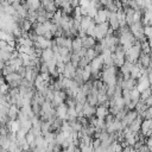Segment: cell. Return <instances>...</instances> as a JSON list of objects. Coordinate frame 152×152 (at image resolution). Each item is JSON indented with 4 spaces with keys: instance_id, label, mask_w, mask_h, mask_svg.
<instances>
[{
    "instance_id": "5b68a950",
    "label": "cell",
    "mask_w": 152,
    "mask_h": 152,
    "mask_svg": "<svg viewBox=\"0 0 152 152\" xmlns=\"http://www.w3.org/2000/svg\"><path fill=\"white\" fill-rule=\"evenodd\" d=\"M55 109H56V118L61 119L62 121H65L66 120V113H68V106L65 103H62Z\"/></svg>"
},
{
    "instance_id": "ffe728a7",
    "label": "cell",
    "mask_w": 152,
    "mask_h": 152,
    "mask_svg": "<svg viewBox=\"0 0 152 152\" xmlns=\"http://www.w3.org/2000/svg\"><path fill=\"white\" fill-rule=\"evenodd\" d=\"M0 142H1L2 150L8 151L10 145H11V140H10V138H8V137H0Z\"/></svg>"
},
{
    "instance_id": "f1b7e54d",
    "label": "cell",
    "mask_w": 152,
    "mask_h": 152,
    "mask_svg": "<svg viewBox=\"0 0 152 152\" xmlns=\"http://www.w3.org/2000/svg\"><path fill=\"white\" fill-rule=\"evenodd\" d=\"M25 138H26V140H27V142H28L30 145H31V144H33V142H34V140H36V137H34L31 132H28V133L26 134V137H25Z\"/></svg>"
},
{
    "instance_id": "8fae6325",
    "label": "cell",
    "mask_w": 152,
    "mask_h": 152,
    "mask_svg": "<svg viewBox=\"0 0 152 152\" xmlns=\"http://www.w3.org/2000/svg\"><path fill=\"white\" fill-rule=\"evenodd\" d=\"M121 88H122V90H124V89H127V90L132 91L133 89H135V88H137V80L128 78V80L124 81V82L121 83Z\"/></svg>"
},
{
    "instance_id": "6da1fadb",
    "label": "cell",
    "mask_w": 152,
    "mask_h": 152,
    "mask_svg": "<svg viewBox=\"0 0 152 152\" xmlns=\"http://www.w3.org/2000/svg\"><path fill=\"white\" fill-rule=\"evenodd\" d=\"M137 118H138V113H137L135 109H133V110H128V112L126 113L124 120L121 121V124H122V128L125 129L126 127H128V126H129Z\"/></svg>"
},
{
    "instance_id": "e575fe53",
    "label": "cell",
    "mask_w": 152,
    "mask_h": 152,
    "mask_svg": "<svg viewBox=\"0 0 152 152\" xmlns=\"http://www.w3.org/2000/svg\"><path fill=\"white\" fill-rule=\"evenodd\" d=\"M94 152H107V148H106V147H103V146L101 145L100 147L95 148V150H94Z\"/></svg>"
},
{
    "instance_id": "4dcf8cb0",
    "label": "cell",
    "mask_w": 152,
    "mask_h": 152,
    "mask_svg": "<svg viewBox=\"0 0 152 152\" xmlns=\"http://www.w3.org/2000/svg\"><path fill=\"white\" fill-rule=\"evenodd\" d=\"M17 72L19 74V76H20L21 78H25V75H26V68H25V66H20V68L18 69Z\"/></svg>"
},
{
    "instance_id": "1f68e13d",
    "label": "cell",
    "mask_w": 152,
    "mask_h": 152,
    "mask_svg": "<svg viewBox=\"0 0 152 152\" xmlns=\"http://www.w3.org/2000/svg\"><path fill=\"white\" fill-rule=\"evenodd\" d=\"M91 146L94 147V150L97 148V147H100V146H101V140H100V139H93V141H91Z\"/></svg>"
},
{
    "instance_id": "d4e9b609",
    "label": "cell",
    "mask_w": 152,
    "mask_h": 152,
    "mask_svg": "<svg viewBox=\"0 0 152 152\" xmlns=\"http://www.w3.org/2000/svg\"><path fill=\"white\" fill-rule=\"evenodd\" d=\"M95 57H97V53L95 52V50H94V49H88L87 52H86V58H87L89 62H91Z\"/></svg>"
},
{
    "instance_id": "484cf974",
    "label": "cell",
    "mask_w": 152,
    "mask_h": 152,
    "mask_svg": "<svg viewBox=\"0 0 152 152\" xmlns=\"http://www.w3.org/2000/svg\"><path fill=\"white\" fill-rule=\"evenodd\" d=\"M95 27H96V24L93 21L91 25H90V26L88 27V30L86 31V33H87L88 37H93V38H95Z\"/></svg>"
},
{
    "instance_id": "3957f363",
    "label": "cell",
    "mask_w": 152,
    "mask_h": 152,
    "mask_svg": "<svg viewBox=\"0 0 152 152\" xmlns=\"http://www.w3.org/2000/svg\"><path fill=\"white\" fill-rule=\"evenodd\" d=\"M42 7L46 11V13H52V14H55L59 10V8H57V6L55 5V1H52V0L42 1Z\"/></svg>"
},
{
    "instance_id": "2e32d148",
    "label": "cell",
    "mask_w": 152,
    "mask_h": 152,
    "mask_svg": "<svg viewBox=\"0 0 152 152\" xmlns=\"http://www.w3.org/2000/svg\"><path fill=\"white\" fill-rule=\"evenodd\" d=\"M21 80H23V78L19 76L18 72H12V74H10V75H7V76L5 77V81H6L7 84H10V83H12V82H20Z\"/></svg>"
},
{
    "instance_id": "836d02e7",
    "label": "cell",
    "mask_w": 152,
    "mask_h": 152,
    "mask_svg": "<svg viewBox=\"0 0 152 152\" xmlns=\"http://www.w3.org/2000/svg\"><path fill=\"white\" fill-rule=\"evenodd\" d=\"M89 6H90V1H88V0L80 1V7H89Z\"/></svg>"
},
{
    "instance_id": "603a6c76",
    "label": "cell",
    "mask_w": 152,
    "mask_h": 152,
    "mask_svg": "<svg viewBox=\"0 0 152 152\" xmlns=\"http://www.w3.org/2000/svg\"><path fill=\"white\" fill-rule=\"evenodd\" d=\"M150 96H152V87H150L148 89H146V90H144L141 94H140V101H145V100H147Z\"/></svg>"
},
{
    "instance_id": "e0dca14e",
    "label": "cell",
    "mask_w": 152,
    "mask_h": 152,
    "mask_svg": "<svg viewBox=\"0 0 152 152\" xmlns=\"http://www.w3.org/2000/svg\"><path fill=\"white\" fill-rule=\"evenodd\" d=\"M87 103L91 107H97L99 106V101H97V95L96 94H89L87 96Z\"/></svg>"
},
{
    "instance_id": "9a60e30c",
    "label": "cell",
    "mask_w": 152,
    "mask_h": 152,
    "mask_svg": "<svg viewBox=\"0 0 152 152\" xmlns=\"http://www.w3.org/2000/svg\"><path fill=\"white\" fill-rule=\"evenodd\" d=\"M91 23H93V19L90 18V17H82V19H81V21H80V25H81V30H83L84 32L88 30V27L91 25Z\"/></svg>"
},
{
    "instance_id": "7c38bea8",
    "label": "cell",
    "mask_w": 152,
    "mask_h": 152,
    "mask_svg": "<svg viewBox=\"0 0 152 152\" xmlns=\"http://www.w3.org/2000/svg\"><path fill=\"white\" fill-rule=\"evenodd\" d=\"M96 39L95 38H93V37H86V38H83L82 39V44H83V48L86 49V50H88V49H94V46L96 45Z\"/></svg>"
},
{
    "instance_id": "4316f807",
    "label": "cell",
    "mask_w": 152,
    "mask_h": 152,
    "mask_svg": "<svg viewBox=\"0 0 152 152\" xmlns=\"http://www.w3.org/2000/svg\"><path fill=\"white\" fill-rule=\"evenodd\" d=\"M64 103L68 106V108H75V106H76V100H75V97H66V100H65Z\"/></svg>"
},
{
    "instance_id": "277c9868",
    "label": "cell",
    "mask_w": 152,
    "mask_h": 152,
    "mask_svg": "<svg viewBox=\"0 0 152 152\" xmlns=\"http://www.w3.org/2000/svg\"><path fill=\"white\" fill-rule=\"evenodd\" d=\"M33 46L37 48V49H42V50L51 49V40L44 38V37H38V39H37V42L34 43Z\"/></svg>"
},
{
    "instance_id": "5bb4252c",
    "label": "cell",
    "mask_w": 152,
    "mask_h": 152,
    "mask_svg": "<svg viewBox=\"0 0 152 152\" xmlns=\"http://www.w3.org/2000/svg\"><path fill=\"white\" fill-rule=\"evenodd\" d=\"M108 114H109V109H107L106 107H103V106H97V107H96L95 116H96L97 119H103V120H104V118H106Z\"/></svg>"
},
{
    "instance_id": "83f0119b",
    "label": "cell",
    "mask_w": 152,
    "mask_h": 152,
    "mask_svg": "<svg viewBox=\"0 0 152 152\" xmlns=\"http://www.w3.org/2000/svg\"><path fill=\"white\" fill-rule=\"evenodd\" d=\"M144 36H145L146 38H148V37L152 36V26H150V25L144 26Z\"/></svg>"
},
{
    "instance_id": "ab89813d",
    "label": "cell",
    "mask_w": 152,
    "mask_h": 152,
    "mask_svg": "<svg viewBox=\"0 0 152 152\" xmlns=\"http://www.w3.org/2000/svg\"><path fill=\"white\" fill-rule=\"evenodd\" d=\"M0 77H4V76H2V72H1V71H0Z\"/></svg>"
},
{
    "instance_id": "ba28073f",
    "label": "cell",
    "mask_w": 152,
    "mask_h": 152,
    "mask_svg": "<svg viewBox=\"0 0 152 152\" xmlns=\"http://www.w3.org/2000/svg\"><path fill=\"white\" fill-rule=\"evenodd\" d=\"M19 108L15 106V104H11L8 110H7V116L10 119V121H14L18 119V114H19Z\"/></svg>"
},
{
    "instance_id": "9c48e42d",
    "label": "cell",
    "mask_w": 152,
    "mask_h": 152,
    "mask_svg": "<svg viewBox=\"0 0 152 152\" xmlns=\"http://www.w3.org/2000/svg\"><path fill=\"white\" fill-rule=\"evenodd\" d=\"M108 24H109V27H110L113 31H119L120 24H119L116 13H112V14H110V17H109V19H108Z\"/></svg>"
},
{
    "instance_id": "cb8c5ba5",
    "label": "cell",
    "mask_w": 152,
    "mask_h": 152,
    "mask_svg": "<svg viewBox=\"0 0 152 152\" xmlns=\"http://www.w3.org/2000/svg\"><path fill=\"white\" fill-rule=\"evenodd\" d=\"M81 61V57L77 55V53H71V58H70V63L77 69L78 68V63Z\"/></svg>"
},
{
    "instance_id": "7a4b0ae2",
    "label": "cell",
    "mask_w": 152,
    "mask_h": 152,
    "mask_svg": "<svg viewBox=\"0 0 152 152\" xmlns=\"http://www.w3.org/2000/svg\"><path fill=\"white\" fill-rule=\"evenodd\" d=\"M151 87L150 82H148V78H147V74H144L139 80H137V89L139 90V93L141 94L144 90L148 89Z\"/></svg>"
},
{
    "instance_id": "d6a6232c",
    "label": "cell",
    "mask_w": 152,
    "mask_h": 152,
    "mask_svg": "<svg viewBox=\"0 0 152 152\" xmlns=\"http://www.w3.org/2000/svg\"><path fill=\"white\" fill-rule=\"evenodd\" d=\"M144 104H145L147 108H151V107H152V96H150L147 100H145V101H144Z\"/></svg>"
},
{
    "instance_id": "8992f818",
    "label": "cell",
    "mask_w": 152,
    "mask_h": 152,
    "mask_svg": "<svg viewBox=\"0 0 152 152\" xmlns=\"http://www.w3.org/2000/svg\"><path fill=\"white\" fill-rule=\"evenodd\" d=\"M53 58H55V53H53L52 49H45V50H43V52L40 55V61L42 62L48 63V62H50Z\"/></svg>"
},
{
    "instance_id": "f546056e",
    "label": "cell",
    "mask_w": 152,
    "mask_h": 152,
    "mask_svg": "<svg viewBox=\"0 0 152 152\" xmlns=\"http://www.w3.org/2000/svg\"><path fill=\"white\" fill-rule=\"evenodd\" d=\"M114 121H115V116L112 115V114H108V115L104 118V122H106V125L112 124V122H114Z\"/></svg>"
},
{
    "instance_id": "d6986e66",
    "label": "cell",
    "mask_w": 152,
    "mask_h": 152,
    "mask_svg": "<svg viewBox=\"0 0 152 152\" xmlns=\"http://www.w3.org/2000/svg\"><path fill=\"white\" fill-rule=\"evenodd\" d=\"M77 120V112L75 108H68L66 113V121H75Z\"/></svg>"
},
{
    "instance_id": "74e56055",
    "label": "cell",
    "mask_w": 152,
    "mask_h": 152,
    "mask_svg": "<svg viewBox=\"0 0 152 152\" xmlns=\"http://www.w3.org/2000/svg\"><path fill=\"white\" fill-rule=\"evenodd\" d=\"M6 83V81H5V77H0V87L1 86H4Z\"/></svg>"
},
{
    "instance_id": "8d00e7d4",
    "label": "cell",
    "mask_w": 152,
    "mask_h": 152,
    "mask_svg": "<svg viewBox=\"0 0 152 152\" xmlns=\"http://www.w3.org/2000/svg\"><path fill=\"white\" fill-rule=\"evenodd\" d=\"M147 78H148V82H150V84H151V87H152V71L147 72Z\"/></svg>"
},
{
    "instance_id": "4fadbf2b",
    "label": "cell",
    "mask_w": 152,
    "mask_h": 152,
    "mask_svg": "<svg viewBox=\"0 0 152 152\" xmlns=\"http://www.w3.org/2000/svg\"><path fill=\"white\" fill-rule=\"evenodd\" d=\"M83 48V44H82V39L76 37L72 39V46H71V52L72 53H78Z\"/></svg>"
},
{
    "instance_id": "f35d334b",
    "label": "cell",
    "mask_w": 152,
    "mask_h": 152,
    "mask_svg": "<svg viewBox=\"0 0 152 152\" xmlns=\"http://www.w3.org/2000/svg\"><path fill=\"white\" fill-rule=\"evenodd\" d=\"M0 61L4 62V50H1V49H0Z\"/></svg>"
},
{
    "instance_id": "30bf717a",
    "label": "cell",
    "mask_w": 152,
    "mask_h": 152,
    "mask_svg": "<svg viewBox=\"0 0 152 152\" xmlns=\"http://www.w3.org/2000/svg\"><path fill=\"white\" fill-rule=\"evenodd\" d=\"M141 124H142V119L138 115V118L128 126V128H129L133 133H139V132L141 131Z\"/></svg>"
},
{
    "instance_id": "44dd1931",
    "label": "cell",
    "mask_w": 152,
    "mask_h": 152,
    "mask_svg": "<svg viewBox=\"0 0 152 152\" xmlns=\"http://www.w3.org/2000/svg\"><path fill=\"white\" fill-rule=\"evenodd\" d=\"M75 100H76V102L84 104V103L87 102V95H86V94H83V93L80 90V91L77 93V95L75 96Z\"/></svg>"
},
{
    "instance_id": "52a82bcc",
    "label": "cell",
    "mask_w": 152,
    "mask_h": 152,
    "mask_svg": "<svg viewBox=\"0 0 152 152\" xmlns=\"http://www.w3.org/2000/svg\"><path fill=\"white\" fill-rule=\"evenodd\" d=\"M83 115L87 118V119H90L91 116H95V113H96V107H91L89 106L87 102L83 104V110H82Z\"/></svg>"
},
{
    "instance_id": "ac0fdd59",
    "label": "cell",
    "mask_w": 152,
    "mask_h": 152,
    "mask_svg": "<svg viewBox=\"0 0 152 152\" xmlns=\"http://www.w3.org/2000/svg\"><path fill=\"white\" fill-rule=\"evenodd\" d=\"M20 28L23 30V32H26L28 33L31 30H32V23L28 20V19H24L20 24Z\"/></svg>"
},
{
    "instance_id": "60d3db41",
    "label": "cell",
    "mask_w": 152,
    "mask_h": 152,
    "mask_svg": "<svg viewBox=\"0 0 152 152\" xmlns=\"http://www.w3.org/2000/svg\"><path fill=\"white\" fill-rule=\"evenodd\" d=\"M2 150V146H1V142H0V151Z\"/></svg>"
},
{
    "instance_id": "d590c367",
    "label": "cell",
    "mask_w": 152,
    "mask_h": 152,
    "mask_svg": "<svg viewBox=\"0 0 152 152\" xmlns=\"http://www.w3.org/2000/svg\"><path fill=\"white\" fill-rule=\"evenodd\" d=\"M7 45H8V43H7L6 40H0V49H1V50H4Z\"/></svg>"
},
{
    "instance_id": "7402d4cb",
    "label": "cell",
    "mask_w": 152,
    "mask_h": 152,
    "mask_svg": "<svg viewBox=\"0 0 152 152\" xmlns=\"http://www.w3.org/2000/svg\"><path fill=\"white\" fill-rule=\"evenodd\" d=\"M66 139V137L59 131V132H56V138H55V140H56V144L57 145H61L62 146V144L64 142V140Z\"/></svg>"
}]
</instances>
